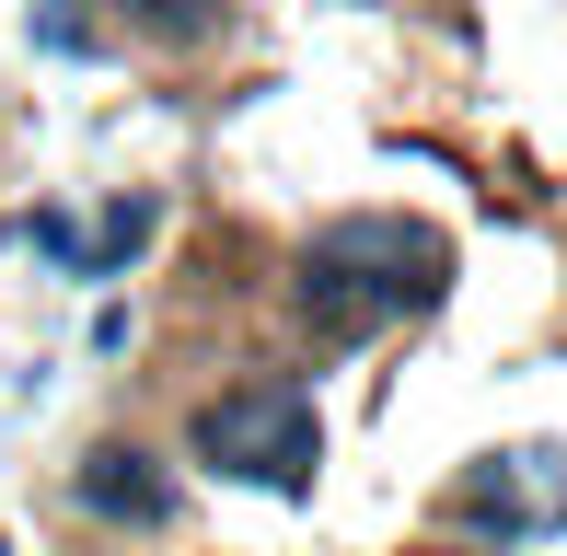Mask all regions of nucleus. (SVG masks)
Masks as SVG:
<instances>
[{
  "mask_svg": "<svg viewBox=\"0 0 567 556\" xmlns=\"http://www.w3.org/2000/svg\"><path fill=\"white\" fill-rule=\"evenodd\" d=\"M140 244H151V197H116V209H105V233L82 244V278H105V267H127V256H140Z\"/></svg>",
  "mask_w": 567,
  "mask_h": 556,
  "instance_id": "5",
  "label": "nucleus"
},
{
  "mask_svg": "<svg viewBox=\"0 0 567 556\" xmlns=\"http://www.w3.org/2000/svg\"><path fill=\"white\" fill-rule=\"evenodd\" d=\"M441 233L429 220H394V209H359V220H324L313 256H301V313L324 325V337H359V325L382 313H417L429 290H441Z\"/></svg>",
  "mask_w": 567,
  "mask_h": 556,
  "instance_id": "1",
  "label": "nucleus"
},
{
  "mask_svg": "<svg viewBox=\"0 0 567 556\" xmlns=\"http://www.w3.org/2000/svg\"><path fill=\"white\" fill-rule=\"evenodd\" d=\"M35 256H59L70 278H82V233H70V220H59V209H47V220H35Z\"/></svg>",
  "mask_w": 567,
  "mask_h": 556,
  "instance_id": "6",
  "label": "nucleus"
},
{
  "mask_svg": "<svg viewBox=\"0 0 567 556\" xmlns=\"http://www.w3.org/2000/svg\"><path fill=\"white\" fill-rule=\"evenodd\" d=\"M197 452H209L220 475H244V487L301 498L313 464H324V429H313V406H301L290 383H244V394H209V406H197Z\"/></svg>",
  "mask_w": 567,
  "mask_h": 556,
  "instance_id": "2",
  "label": "nucleus"
},
{
  "mask_svg": "<svg viewBox=\"0 0 567 556\" xmlns=\"http://www.w3.org/2000/svg\"><path fill=\"white\" fill-rule=\"evenodd\" d=\"M70 487H82V511H93V522H127V534H163V522H174V475L151 464L140 441L82 452V475H70Z\"/></svg>",
  "mask_w": 567,
  "mask_h": 556,
  "instance_id": "3",
  "label": "nucleus"
},
{
  "mask_svg": "<svg viewBox=\"0 0 567 556\" xmlns=\"http://www.w3.org/2000/svg\"><path fill=\"white\" fill-rule=\"evenodd\" d=\"M116 12L140 23L151 47H197V35H209V23H220V0H116Z\"/></svg>",
  "mask_w": 567,
  "mask_h": 556,
  "instance_id": "4",
  "label": "nucleus"
}]
</instances>
